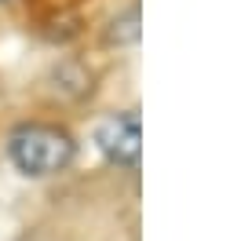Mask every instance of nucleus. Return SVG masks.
<instances>
[{"label": "nucleus", "mask_w": 252, "mask_h": 241, "mask_svg": "<svg viewBox=\"0 0 252 241\" xmlns=\"http://www.w3.org/2000/svg\"><path fill=\"white\" fill-rule=\"evenodd\" d=\"M135 37H139V11L132 7V11H125L121 19H114V22H110L106 40H110V44H132Z\"/></svg>", "instance_id": "nucleus-3"}, {"label": "nucleus", "mask_w": 252, "mask_h": 241, "mask_svg": "<svg viewBox=\"0 0 252 241\" xmlns=\"http://www.w3.org/2000/svg\"><path fill=\"white\" fill-rule=\"evenodd\" d=\"M95 143H99V150L106 153L110 161L135 168L139 165V150H143L139 117L135 114H114V117H106L99 124V132H95Z\"/></svg>", "instance_id": "nucleus-2"}, {"label": "nucleus", "mask_w": 252, "mask_h": 241, "mask_svg": "<svg viewBox=\"0 0 252 241\" xmlns=\"http://www.w3.org/2000/svg\"><path fill=\"white\" fill-rule=\"evenodd\" d=\"M7 153H11L15 168L26 172V176H55V172L69 168V161L77 153V143L66 128L30 120V124H19L11 132Z\"/></svg>", "instance_id": "nucleus-1"}, {"label": "nucleus", "mask_w": 252, "mask_h": 241, "mask_svg": "<svg viewBox=\"0 0 252 241\" xmlns=\"http://www.w3.org/2000/svg\"><path fill=\"white\" fill-rule=\"evenodd\" d=\"M0 4H4V0H0Z\"/></svg>", "instance_id": "nucleus-4"}]
</instances>
